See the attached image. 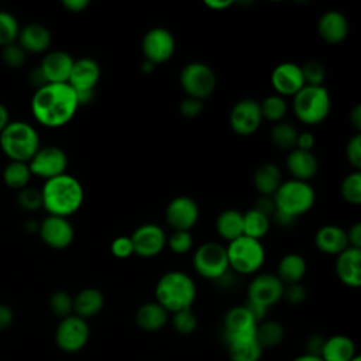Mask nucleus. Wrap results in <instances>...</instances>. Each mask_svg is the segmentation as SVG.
Returning <instances> with one entry per match:
<instances>
[{
    "label": "nucleus",
    "instance_id": "obj_49",
    "mask_svg": "<svg viewBox=\"0 0 361 361\" xmlns=\"http://www.w3.org/2000/svg\"><path fill=\"white\" fill-rule=\"evenodd\" d=\"M307 292L306 288L299 282V283H289L283 286V293L282 299H285L290 305H300L306 300Z\"/></svg>",
    "mask_w": 361,
    "mask_h": 361
},
{
    "label": "nucleus",
    "instance_id": "obj_37",
    "mask_svg": "<svg viewBox=\"0 0 361 361\" xmlns=\"http://www.w3.org/2000/svg\"><path fill=\"white\" fill-rule=\"evenodd\" d=\"M272 144L282 151H292L296 147V138H298V130L286 121L275 123L269 133Z\"/></svg>",
    "mask_w": 361,
    "mask_h": 361
},
{
    "label": "nucleus",
    "instance_id": "obj_58",
    "mask_svg": "<svg viewBox=\"0 0 361 361\" xmlns=\"http://www.w3.org/2000/svg\"><path fill=\"white\" fill-rule=\"evenodd\" d=\"M350 121H351L353 127H354L357 131L361 130V106H360V104H355L354 109L351 110Z\"/></svg>",
    "mask_w": 361,
    "mask_h": 361
},
{
    "label": "nucleus",
    "instance_id": "obj_43",
    "mask_svg": "<svg viewBox=\"0 0 361 361\" xmlns=\"http://www.w3.org/2000/svg\"><path fill=\"white\" fill-rule=\"evenodd\" d=\"M17 204L25 212H35L42 207L41 190L37 188L27 186L17 193Z\"/></svg>",
    "mask_w": 361,
    "mask_h": 361
},
{
    "label": "nucleus",
    "instance_id": "obj_33",
    "mask_svg": "<svg viewBox=\"0 0 361 361\" xmlns=\"http://www.w3.org/2000/svg\"><path fill=\"white\" fill-rule=\"evenodd\" d=\"M262 351L264 350L257 343L255 336L227 343V353L230 361H259Z\"/></svg>",
    "mask_w": 361,
    "mask_h": 361
},
{
    "label": "nucleus",
    "instance_id": "obj_21",
    "mask_svg": "<svg viewBox=\"0 0 361 361\" xmlns=\"http://www.w3.org/2000/svg\"><path fill=\"white\" fill-rule=\"evenodd\" d=\"M75 59L65 51H51L45 54L39 63V71L47 83H68Z\"/></svg>",
    "mask_w": 361,
    "mask_h": 361
},
{
    "label": "nucleus",
    "instance_id": "obj_11",
    "mask_svg": "<svg viewBox=\"0 0 361 361\" xmlns=\"http://www.w3.org/2000/svg\"><path fill=\"white\" fill-rule=\"evenodd\" d=\"M90 329L85 319L71 314L63 319L56 326L55 343L65 353L80 351L89 341Z\"/></svg>",
    "mask_w": 361,
    "mask_h": 361
},
{
    "label": "nucleus",
    "instance_id": "obj_28",
    "mask_svg": "<svg viewBox=\"0 0 361 361\" xmlns=\"http://www.w3.org/2000/svg\"><path fill=\"white\" fill-rule=\"evenodd\" d=\"M357 355L354 341L344 334H334L324 340L322 361H351Z\"/></svg>",
    "mask_w": 361,
    "mask_h": 361
},
{
    "label": "nucleus",
    "instance_id": "obj_47",
    "mask_svg": "<svg viewBox=\"0 0 361 361\" xmlns=\"http://www.w3.org/2000/svg\"><path fill=\"white\" fill-rule=\"evenodd\" d=\"M345 158L355 171L361 168V134L360 133H357L348 140L345 147Z\"/></svg>",
    "mask_w": 361,
    "mask_h": 361
},
{
    "label": "nucleus",
    "instance_id": "obj_40",
    "mask_svg": "<svg viewBox=\"0 0 361 361\" xmlns=\"http://www.w3.org/2000/svg\"><path fill=\"white\" fill-rule=\"evenodd\" d=\"M20 32L18 20L8 11L0 10V48L17 42Z\"/></svg>",
    "mask_w": 361,
    "mask_h": 361
},
{
    "label": "nucleus",
    "instance_id": "obj_48",
    "mask_svg": "<svg viewBox=\"0 0 361 361\" xmlns=\"http://www.w3.org/2000/svg\"><path fill=\"white\" fill-rule=\"evenodd\" d=\"M110 251L116 258H120V259L131 257L134 254V248H133L130 235H120L114 238L110 244Z\"/></svg>",
    "mask_w": 361,
    "mask_h": 361
},
{
    "label": "nucleus",
    "instance_id": "obj_42",
    "mask_svg": "<svg viewBox=\"0 0 361 361\" xmlns=\"http://www.w3.org/2000/svg\"><path fill=\"white\" fill-rule=\"evenodd\" d=\"M172 327L178 334H192L197 327V317L192 312V307L172 313Z\"/></svg>",
    "mask_w": 361,
    "mask_h": 361
},
{
    "label": "nucleus",
    "instance_id": "obj_2",
    "mask_svg": "<svg viewBox=\"0 0 361 361\" xmlns=\"http://www.w3.org/2000/svg\"><path fill=\"white\" fill-rule=\"evenodd\" d=\"M39 190L42 207L49 216L68 219L80 209L85 199L82 183L69 173L45 180Z\"/></svg>",
    "mask_w": 361,
    "mask_h": 361
},
{
    "label": "nucleus",
    "instance_id": "obj_4",
    "mask_svg": "<svg viewBox=\"0 0 361 361\" xmlns=\"http://www.w3.org/2000/svg\"><path fill=\"white\" fill-rule=\"evenodd\" d=\"M196 299L193 279L182 271L165 272L155 285V302L169 314L190 309Z\"/></svg>",
    "mask_w": 361,
    "mask_h": 361
},
{
    "label": "nucleus",
    "instance_id": "obj_22",
    "mask_svg": "<svg viewBox=\"0 0 361 361\" xmlns=\"http://www.w3.org/2000/svg\"><path fill=\"white\" fill-rule=\"evenodd\" d=\"M361 250L347 247L337 255L336 274L341 283L348 288L361 286Z\"/></svg>",
    "mask_w": 361,
    "mask_h": 361
},
{
    "label": "nucleus",
    "instance_id": "obj_51",
    "mask_svg": "<svg viewBox=\"0 0 361 361\" xmlns=\"http://www.w3.org/2000/svg\"><path fill=\"white\" fill-rule=\"evenodd\" d=\"M254 209L271 219V216L275 214V203L272 196H259L254 204Z\"/></svg>",
    "mask_w": 361,
    "mask_h": 361
},
{
    "label": "nucleus",
    "instance_id": "obj_34",
    "mask_svg": "<svg viewBox=\"0 0 361 361\" xmlns=\"http://www.w3.org/2000/svg\"><path fill=\"white\" fill-rule=\"evenodd\" d=\"M285 337L283 326L276 320H262L257 324L255 340L262 350L274 348L282 343Z\"/></svg>",
    "mask_w": 361,
    "mask_h": 361
},
{
    "label": "nucleus",
    "instance_id": "obj_1",
    "mask_svg": "<svg viewBox=\"0 0 361 361\" xmlns=\"http://www.w3.org/2000/svg\"><path fill=\"white\" fill-rule=\"evenodd\" d=\"M79 107L75 90L68 83H45L31 97V113L35 121L47 128L66 126Z\"/></svg>",
    "mask_w": 361,
    "mask_h": 361
},
{
    "label": "nucleus",
    "instance_id": "obj_10",
    "mask_svg": "<svg viewBox=\"0 0 361 361\" xmlns=\"http://www.w3.org/2000/svg\"><path fill=\"white\" fill-rule=\"evenodd\" d=\"M179 82L186 96L199 100L207 99L216 89V73L203 62H190L183 66Z\"/></svg>",
    "mask_w": 361,
    "mask_h": 361
},
{
    "label": "nucleus",
    "instance_id": "obj_38",
    "mask_svg": "<svg viewBox=\"0 0 361 361\" xmlns=\"http://www.w3.org/2000/svg\"><path fill=\"white\" fill-rule=\"evenodd\" d=\"M262 120H268L272 123H279L288 113V104L285 97L279 94L267 96L262 102H259Z\"/></svg>",
    "mask_w": 361,
    "mask_h": 361
},
{
    "label": "nucleus",
    "instance_id": "obj_59",
    "mask_svg": "<svg viewBox=\"0 0 361 361\" xmlns=\"http://www.w3.org/2000/svg\"><path fill=\"white\" fill-rule=\"evenodd\" d=\"M10 113H8V109L0 103V133L7 127V124L10 123Z\"/></svg>",
    "mask_w": 361,
    "mask_h": 361
},
{
    "label": "nucleus",
    "instance_id": "obj_50",
    "mask_svg": "<svg viewBox=\"0 0 361 361\" xmlns=\"http://www.w3.org/2000/svg\"><path fill=\"white\" fill-rule=\"evenodd\" d=\"M203 107H204L203 100L186 96L179 103V113H180V116H183L186 118H195V117H197L202 113Z\"/></svg>",
    "mask_w": 361,
    "mask_h": 361
},
{
    "label": "nucleus",
    "instance_id": "obj_8",
    "mask_svg": "<svg viewBox=\"0 0 361 361\" xmlns=\"http://www.w3.org/2000/svg\"><path fill=\"white\" fill-rule=\"evenodd\" d=\"M228 268L240 275H252L265 261V250L259 240L241 235L226 247Z\"/></svg>",
    "mask_w": 361,
    "mask_h": 361
},
{
    "label": "nucleus",
    "instance_id": "obj_7",
    "mask_svg": "<svg viewBox=\"0 0 361 361\" xmlns=\"http://www.w3.org/2000/svg\"><path fill=\"white\" fill-rule=\"evenodd\" d=\"M331 107L329 90L324 86L305 85L293 96V113L296 118L307 126L323 123Z\"/></svg>",
    "mask_w": 361,
    "mask_h": 361
},
{
    "label": "nucleus",
    "instance_id": "obj_6",
    "mask_svg": "<svg viewBox=\"0 0 361 361\" xmlns=\"http://www.w3.org/2000/svg\"><path fill=\"white\" fill-rule=\"evenodd\" d=\"M283 283L274 274H259L248 285L245 306L259 323L265 320L269 307L282 299Z\"/></svg>",
    "mask_w": 361,
    "mask_h": 361
},
{
    "label": "nucleus",
    "instance_id": "obj_45",
    "mask_svg": "<svg viewBox=\"0 0 361 361\" xmlns=\"http://www.w3.org/2000/svg\"><path fill=\"white\" fill-rule=\"evenodd\" d=\"M300 69H302V75L305 79V85L323 86L326 71H324V66L319 61H307L303 66H300Z\"/></svg>",
    "mask_w": 361,
    "mask_h": 361
},
{
    "label": "nucleus",
    "instance_id": "obj_54",
    "mask_svg": "<svg viewBox=\"0 0 361 361\" xmlns=\"http://www.w3.org/2000/svg\"><path fill=\"white\" fill-rule=\"evenodd\" d=\"M314 147V137L312 133L309 131H303V133H298V138H296V147L298 149L302 151H309L312 152Z\"/></svg>",
    "mask_w": 361,
    "mask_h": 361
},
{
    "label": "nucleus",
    "instance_id": "obj_19",
    "mask_svg": "<svg viewBox=\"0 0 361 361\" xmlns=\"http://www.w3.org/2000/svg\"><path fill=\"white\" fill-rule=\"evenodd\" d=\"M100 79L99 63L89 56L79 58L73 62L68 85L75 93H93Z\"/></svg>",
    "mask_w": 361,
    "mask_h": 361
},
{
    "label": "nucleus",
    "instance_id": "obj_46",
    "mask_svg": "<svg viewBox=\"0 0 361 361\" xmlns=\"http://www.w3.org/2000/svg\"><path fill=\"white\" fill-rule=\"evenodd\" d=\"M1 59L4 62V65H7L11 69H18L25 63V56L27 52L17 44H10L4 48H1Z\"/></svg>",
    "mask_w": 361,
    "mask_h": 361
},
{
    "label": "nucleus",
    "instance_id": "obj_15",
    "mask_svg": "<svg viewBox=\"0 0 361 361\" xmlns=\"http://www.w3.org/2000/svg\"><path fill=\"white\" fill-rule=\"evenodd\" d=\"M134 254L141 258H152L162 252L166 245V234L158 224L145 223L130 235Z\"/></svg>",
    "mask_w": 361,
    "mask_h": 361
},
{
    "label": "nucleus",
    "instance_id": "obj_5",
    "mask_svg": "<svg viewBox=\"0 0 361 361\" xmlns=\"http://www.w3.org/2000/svg\"><path fill=\"white\" fill-rule=\"evenodd\" d=\"M39 147L38 131L27 121H10L0 133V149L8 161L28 164Z\"/></svg>",
    "mask_w": 361,
    "mask_h": 361
},
{
    "label": "nucleus",
    "instance_id": "obj_35",
    "mask_svg": "<svg viewBox=\"0 0 361 361\" xmlns=\"http://www.w3.org/2000/svg\"><path fill=\"white\" fill-rule=\"evenodd\" d=\"M31 176L32 175L27 162L8 161V164L3 169V182L14 190H21L27 188Z\"/></svg>",
    "mask_w": 361,
    "mask_h": 361
},
{
    "label": "nucleus",
    "instance_id": "obj_13",
    "mask_svg": "<svg viewBox=\"0 0 361 361\" xmlns=\"http://www.w3.org/2000/svg\"><path fill=\"white\" fill-rule=\"evenodd\" d=\"M141 51L145 61L154 65L169 61L175 52V38L172 32L164 27L148 30L141 41Z\"/></svg>",
    "mask_w": 361,
    "mask_h": 361
},
{
    "label": "nucleus",
    "instance_id": "obj_44",
    "mask_svg": "<svg viewBox=\"0 0 361 361\" xmlns=\"http://www.w3.org/2000/svg\"><path fill=\"white\" fill-rule=\"evenodd\" d=\"M166 245L169 250L175 254H186L193 247V238L190 231H179L175 230L171 233L169 237H166Z\"/></svg>",
    "mask_w": 361,
    "mask_h": 361
},
{
    "label": "nucleus",
    "instance_id": "obj_31",
    "mask_svg": "<svg viewBox=\"0 0 361 361\" xmlns=\"http://www.w3.org/2000/svg\"><path fill=\"white\" fill-rule=\"evenodd\" d=\"M282 182L281 169L272 162L261 164L254 172V186L259 196H274Z\"/></svg>",
    "mask_w": 361,
    "mask_h": 361
},
{
    "label": "nucleus",
    "instance_id": "obj_20",
    "mask_svg": "<svg viewBox=\"0 0 361 361\" xmlns=\"http://www.w3.org/2000/svg\"><path fill=\"white\" fill-rule=\"evenodd\" d=\"M271 85L276 94L282 97L295 96L305 86L300 66L293 62L276 65L271 73Z\"/></svg>",
    "mask_w": 361,
    "mask_h": 361
},
{
    "label": "nucleus",
    "instance_id": "obj_60",
    "mask_svg": "<svg viewBox=\"0 0 361 361\" xmlns=\"http://www.w3.org/2000/svg\"><path fill=\"white\" fill-rule=\"evenodd\" d=\"M292 361H322V358H320V357H317V355L302 354V355H298L296 358H293Z\"/></svg>",
    "mask_w": 361,
    "mask_h": 361
},
{
    "label": "nucleus",
    "instance_id": "obj_55",
    "mask_svg": "<svg viewBox=\"0 0 361 361\" xmlns=\"http://www.w3.org/2000/svg\"><path fill=\"white\" fill-rule=\"evenodd\" d=\"M14 320V313L7 305H0V330H6Z\"/></svg>",
    "mask_w": 361,
    "mask_h": 361
},
{
    "label": "nucleus",
    "instance_id": "obj_18",
    "mask_svg": "<svg viewBox=\"0 0 361 361\" xmlns=\"http://www.w3.org/2000/svg\"><path fill=\"white\" fill-rule=\"evenodd\" d=\"M262 123L259 102L254 99H243L237 102L230 111L231 130L243 137L254 134Z\"/></svg>",
    "mask_w": 361,
    "mask_h": 361
},
{
    "label": "nucleus",
    "instance_id": "obj_36",
    "mask_svg": "<svg viewBox=\"0 0 361 361\" xmlns=\"http://www.w3.org/2000/svg\"><path fill=\"white\" fill-rule=\"evenodd\" d=\"M243 223H244V235L259 240L267 235L271 227V219L261 212L255 210L254 207L243 213Z\"/></svg>",
    "mask_w": 361,
    "mask_h": 361
},
{
    "label": "nucleus",
    "instance_id": "obj_25",
    "mask_svg": "<svg viewBox=\"0 0 361 361\" xmlns=\"http://www.w3.org/2000/svg\"><path fill=\"white\" fill-rule=\"evenodd\" d=\"M286 169L293 179L307 182L317 173L319 162L313 152L295 148L286 157Z\"/></svg>",
    "mask_w": 361,
    "mask_h": 361
},
{
    "label": "nucleus",
    "instance_id": "obj_52",
    "mask_svg": "<svg viewBox=\"0 0 361 361\" xmlns=\"http://www.w3.org/2000/svg\"><path fill=\"white\" fill-rule=\"evenodd\" d=\"M324 340H326V338L322 337V336H319V334L310 336V337L306 340V353H305V354H310V355H317V357H320V353H322Z\"/></svg>",
    "mask_w": 361,
    "mask_h": 361
},
{
    "label": "nucleus",
    "instance_id": "obj_57",
    "mask_svg": "<svg viewBox=\"0 0 361 361\" xmlns=\"http://www.w3.org/2000/svg\"><path fill=\"white\" fill-rule=\"evenodd\" d=\"M231 4H233L231 0H206V1H204V6L209 7L210 10H214V11L226 10V8H228Z\"/></svg>",
    "mask_w": 361,
    "mask_h": 361
},
{
    "label": "nucleus",
    "instance_id": "obj_29",
    "mask_svg": "<svg viewBox=\"0 0 361 361\" xmlns=\"http://www.w3.org/2000/svg\"><path fill=\"white\" fill-rule=\"evenodd\" d=\"M104 306V296L96 288H85L73 296V314L90 319L100 313Z\"/></svg>",
    "mask_w": 361,
    "mask_h": 361
},
{
    "label": "nucleus",
    "instance_id": "obj_27",
    "mask_svg": "<svg viewBox=\"0 0 361 361\" xmlns=\"http://www.w3.org/2000/svg\"><path fill=\"white\" fill-rule=\"evenodd\" d=\"M169 319V313L158 302H145L135 310V324L144 331L161 330Z\"/></svg>",
    "mask_w": 361,
    "mask_h": 361
},
{
    "label": "nucleus",
    "instance_id": "obj_24",
    "mask_svg": "<svg viewBox=\"0 0 361 361\" xmlns=\"http://www.w3.org/2000/svg\"><path fill=\"white\" fill-rule=\"evenodd\" d=\"M52 37L49 30L39 24L31 23L23 28H20L17 44L27 52V54H42L51 45Z\"/></svg>",
    "mask_w": 361,
    "mask_h": 361
},
{
    "label": "nucleus",
    "instance_id": "obj_14",
    "mask_svg": "<svg viewBox=\"0 0 361 361\" xmlns=\"http://www.w3.org/2000/svg\"><path fill=\"white\" fill-rule=\"evenodd\" d=\"M257 324L258 322L255 320V317L245 305L228 309L223 320V334L226 344L254 337Z\"/></svg>",
    "mask_w": 361,
    "mask_h": 361
},
{
    "label": "nucleus",
    "instance_id": "obj_26",
    "mask_svg": "<svg viewBox=\"0 0 361 361\" xmlns=\"http://www.w3.org/2000/svg\"><path fill=\"white\" fill-rule=\"evenodd\" d=\"M314 244L323 254L338 255L348 247L345 230L334 224H326L316 231Z\"/></svg>",
    "mask_w": 361,
    "mask_h": 361
},
{
    "label": "nucleus",
    "instance_id": "obj_30",
    "mask_svg": "<svg viewBox=\"0 0 361 361\" xmlns=\"http://www.w3.org/2000/svg\"><path fill=\"white\" fill-rule=\"evenodd\" d=\"M306 259L300 254L289 252L279 259L276 267V276L283 285L299 283L306 275Z\"/></svg>",
    "mask_w": 361,
    "mask_h": 361
},
{
    "label": "nucleus",
    "instance_id": "obj_41",
    "mask_svg": "<svg viewBox=\"0 0 361 361\" xmlns=\"http://www.w3.org/2000/svg\"><path fill=\"white\" fill-rule=\"evenodd\" d=\"M49 309L61 319L73 314V296L65 290L54 292L49 298Z\"/></svg>",
    "mask_w": 361,
    "mask_h": 361
},
{
    "label": "nucleus",
    "instance_id": "obj_56",
    "mask_svg": "<svg viewBox=\"0 0 361 361\" xmlns=\"http://www.w3.org/2000/svg\"><path fill=\"white\" fill-rule=\"evenodd\" d=\"M62 6L71 13H82L87 8L89 0H63Z\"/></svg>",
    "mask_w": 361,
    "mask_h": 361
},
{
    "label": "nucleus",
    "instance_id": "obj_39",
    "mask_svg": "<svg viewBox=\"0 0 361 361\" xmlns=\"http://www.w3.org/2000/svg\"><path fill=\"white\" fill-rule=\"evenodd\" d=\"M340 193L341 197L353 204V206H360L361 204V173L360 171H354L348 173L340 185Z\"/></svg>",
    "mask_w": 361,
    "mask_h": 361
},
{
    "label": "nucleus",
    "instance_id": "obj_62",
    "mask_svg": "<svg viewBox=\"0 0 361 361\" xmlns=\"http://www.w3.org/2000/svg\"><path fill=\"white\" fill-rule=\"evenodd\" d=\"M351 361H361V357H360V355H355Z\"/></svg>",
    "mask_w": 361,
    "mask_h": 361
},
{
    "label": "nucleus",
    "instance_id": "obj_16",
    "mask_svg": "<svg viewBox=\"0 0 361 361\" xmlns=\"http://www.w3.org/2000/svg\"><path fill=\"white\" fill-rule=\"evenodd\" d=\"M165 220L172 231H190L199 220V206L189 196H176L165 209Z\"/></svg>",
    "mask_w": 361,
    "mask_h": 361
},
{
    "label": "nucleus",
    "instance_id": "obj_3",
    "mask_svg": "<svg viewBox=\"0 0 361 361\" xmlns=\"http://www.w3.org/2000/svg\"><path fill=\"white\" fill-rule=\"evenodd\" d=\"M272 199L275 203V221L279 226H290L313 207L316 193L309 182L289 179L281 183Z\"/></svg>",
    "mask_w": 361,
    "mask_h": 361
},
{
    "label": "nucleus",
    "instance_id": "obj_23",
    "mask_svg": "<svg viewBox=\"0 0 361 361\" xmlns=\"http://www.w3.org/2000/svg\"><path fill=\"white\" fill-rule=\"evenodd\" d=\"M317 31L323 41L329 44H340L348 34V21L343 13L329 10L319 18Z\"/></svg>",
    "mask_w": 361,
    "mask_h": 361
},
{
    "label": "nucleus",
    "instance_id": "obj_53",
    "mask_svg": "<svg viewBox=\"0 0 361 361\" xmlns=\"http://www.w3.org/2000/svg\"><path fill=\"white\" fill-rule=\"evenodd\" d=\"M347 241H348V247L353 248H360L361 250V223H354L347 231Z\"/></svg>",
    "mask_w": 361,
    "mask_h": 361
},
{
    "label": "nucleus",
    "instance_id": "obj_61",
    "mask_svg": "<svg viewBox=\"0 0 361 361\" xmlns=\"http://www.w3.org/2000/svg\"><path fill=\"white\" fill-rule=\"evenodd\" d=\"M154 69H155V65H154L152 62L144 59V62L141 63V71H142L144 73H151Z\"/></svg>",
    "mask_w": 361,
    "mask_h": 361
},
{
    "label": "nucleus",
    "instance_id": "obj_12",
    "mask_svg": "<svg viewBox=\"0 0 361 361\" xmlns=\"http://www.w3.org/2000/svg\"><path fill=\"white\" fill-rule=\"evenodd\" d=\"M68 157L65 151L56 145L39 147L28 161L31 175L48 180L51 178L66 173Z\"/></svg>",
    "mask_w": 361,
    "mask_h": 361
},
{
    "label": "nucleus",
    "instance_id": "obj_9",
    "mask_svg": "<svg viewBox=\"0 0 361 361\" xmlns=\"http://www.w3.org/2000/svg\"><path fill=\"white\" fill-rule=\"evenodd\" d=\"M192 262L195 271L210 281H217L230 271L226 247L214 241H207L199 245L193 254Z\"/></svg>",
    "mask_w": 361,
    "mask_h": 361
},
{
    "label": "nucleus",
    "instance_id": "obj_32",
    "mask_svg": "<svg viewBox=\"0 0 361 361\" xmlns=\"http://www.w3.org/2000/svg\"><path fill=\"white\" fill-rule=\"evenodd\" d=\"M216 230L217 234L228 243L244 235L243 213L234 209H227L221 212L216 220Z\"/></svg>",
    "mask_w": 361,
    "mask_h": 361
},
{
    "label": "nucleus",
    "instance_id": "obj_17",
    "mask_svg": "<svg viewBox=\"0 0 361 361\" xmlns=\"http://www.w3.org/2000/svg\"><path fill=\"white\" fill-rule=\"evenodd\" d=\"M38 234L42 243L52 250L68 248L75 237L73 227L66 217L49 214L38 224Z\"/></svg>",
    "mask_w": 361,
    "mask_h": 361
}]
</instances>
